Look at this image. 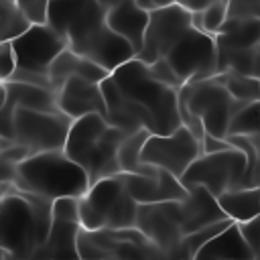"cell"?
Returning <instances> with one entry per match:
<instances>
[{
  "label": "cell",
  "mask_w": 260,
  "mask_h": 260,
  "mask_svg": "<svg viewBox=\"0 0 260 260\" xmlns=\"http://www.w3.org/2000/svg\"><path fill=\"white\" fill-rule=\"evenodd\" d=\"M254 260H260V252H258V254H256V256H254Z\"/></svg>",
  "instance_id": "51"
},
{
  "label": "cell",
  "mask_w": 260,
  "mask_h": 260,
  "mask_svg": "<svg viewBox=\"0 0 260 260\" xmlns=\"http://www.w3.org/2000/svg\"><path fill=\"white\" fill-rule=\"evenodd\" d=\"M258 179H260V150H258Z\"/></svg>",
  "instance_id": "49"
},
{
  "label": "cell",
  "mask_w": 260,
  "mask_h": 260,
  "mask_svg": "<svg viewBox=\"0 0 260 260\" xmlns=\"http://www.w3.org/2000/svg\"><path fill=\"white\" fill-rule=\"evenodd\" d=\"M179 0H136V4L140 8H144L146 12H154V10H160V8H167L171 4H175Z\"/></svg>",
  "instance_id": "40"
},
{
  "label": "cell",
  "mask_w": 260,
  "mask_h": 260,
  "mask_svg": "<svg viewBox=\"0 0 260 260\" xmlns=\"http://www.w3.org/2000/svg\"><path fill=\"white\" fill-rule=\"evenodd\" d=\"M217 79L238 102H256L260 100V79L240 75V73H217Z\"/></svg>",
  "instance_id": "30"
},
{
  "label": "cell",
  "mask_w": 260,
  "mask_h": 260,
  "mask_svg": "<svg viewBox=\"0 0 260 260\" xmlns=\"http://www.w3.org/2000/svg\"><path fill=\"white\" fill-rule=\"evenodd\" d=\"M138 205L122 175L106 177L91 183L87 193L79 197V223L85 230L136 228Z\"/></svg>",
  "instance_id": "5"
},
{
  "label": "cell",
  "mask_w": 260,
  "mask_h": 260,
  "mask_svg": "<svg viewBox=\"0 0 260 260\" xmlns=\"http://www.w3.org/2000/svg\"><path fill=\"white\" fill-rule=\"evenodd\" d=\"M256 136L260 134V100L256 102H242L240 108L230 118L228 136ZM225 136V138H228Z\"/></svg>",
  "instance_id": "27"
},
{
  "label": "cell",
  "mask_w": 260,
  "mask_h": 260,
  "mask_svg": "<svg viewBox=\"0 0 260 260\" xmlns=\"http://www.w3.org/2000/svg\"><path fill=\"white\" fill-rule=\"evenodd\" d=\"M16 69V59L10 43H0V79L6 81Z\"/></svg>",
  "instance_id": "37"
},
{
  "label": "cell",
  "mask_w": 260,
  "mask_h": 260,
  "mask_svg": "<svg viewBox=\"0 0 260 260\" xmlns=\"http://www.w3.org/2000/svg\"><path fill=\"white\" fill-rule=\"evenodd\" d=\"M199 256H209L217 260H254V252L244 240L240 225L234 221L213 240H209L199 252Z\"/></svg>",
  "instance_id": "21"
},
{
  "label": "cell",
  "mask_w": 260,
  "mask_h": 260,
  "mask_svg": "<svg viewBox=\"0 0 260 260\" xmlns=\"http://www.w3.org/2000/svg\"><path fill=\"white\" fill-rule=\"evenodd\" d=\"M126 136L124 130L110 126L102 114H87L73 120L63 150L85 169L89 183H95L106 177L122 175L118 148Z\"/></svg>",
  "instance_id": "2"
},
{
  "label": "cell",
  "mask_w": 260,
  "mask_h": 260,
  "mask_svg": "<svg viewBox=\"0 0 260 260\" xmlns=\"http://www.w3.org/2000/svg\"><path fill=\"white\" fill-rule=\"evenodd\" d=\"M57 104H59V110L73 120L87 114L106 116L102 85L79 75H73L63 81V85L57 89Z\"/></svg>",
  "instance_id": "15"
},
{
  "label": "cell",
  "mask_w": 260,
  "mask_h": 260,
  "mask_svg": "<svg viewBox=\"0 0 260 260\" xmlns=\"http://www.w3.org/2000/svg\"><path fill=\"white\" fill-rule=\"evenodd\" d=\"M183 83L201 81L217 75L215 37L191 26L165 55Z\"/></svg>",
  "instance_id": "9"
},
{
  "label": "cell",
  "mask_w": 260,
  "mask_h": 260,
  "mask_svg": "<svg viewBox=\"0 0 260 260\" xmlns=\"http://www.w3.org/2000/svg\"><path fill=\"white\" fill-rule=\"evenodd\" d=\"M32 24H45L47 22V12H49V2L51 0H12Z\"/></svg>",
  "instance_id": "34"
},
{
  "label": "cell",
  "mask_w": 260,
  "mask_h": 260,
  "mask_svg": "<svg viewBox=\"0 0 260 260\" xmlns=\"http://www.w3.org/2000/svg\"><path fill=\"white\" fill-rule=\"evenodd\" d=\"M150 132L148 130H138L128 134L120 148H118V162L122 173H136V175H154L158 171V167L150 165V162H142L140 154L144 148V142L148 140Z\"/></svg>",
  "instance_id": "25"
},
{
  "label": "cell",
  "mask_w": 260,
  "mask_h": 260,
  "mask_svg": "<svg viewBox=\"0 0 260 260\" xmlns=\"http://www.w3.org/2000/svg\"><path fill=\"white\" fill-rule=\"evenodd\" d=\"M240 225V232L244 236V240L248 242V246L252 248L254 256L260 252V223H258V217L250 219V221H244V223H238Z\"/></svg>",
  "instance_id": "35"
},
{
  "label": "cell",
  "mask_w": 260,
  "mask_h": 260,
  "mask_svg": "<svg viewBox=\"0 0 260 260\" xmlns=\"http://www.w3.org/2000/svg\"><path fill=\"white\" fill-rule=\"evenodd\" d=\"M102 2V6L106 8V10H110L112 6H118V4H122V2H126V0H100Z\"/></svg>",
  "instance_id": "43"
},
{
  "label": "cell",
  "mask_w": 260,
  "mask_h": 260,
  "mask_svg": "<svg viewBox=\"0 0 260 260\" xmlns=\"http://www.w3.org/2000/svg\"><path fill=\"white\" fill-rule=\"evenodd\" d=\"M258 223H260V215H258Z\"/></svg>",
  "instance_id": "52"
},
{
  "label": "cell",
  "mask_w": 260,
  "mask_h": 260,
  "mask_svg": "<svg viewBox=\"0 0 260 260\" xmlns=\"http://www.w3.org/2000/svg\"><path fill=\"white\" fill-rule=\"evenodd\" d=\"M10 81H24V83H32V85H41V87H49L53 89V83L49 79V75H43V73H32V71H24V69H14L12 75L8 77ZM6 79V81H8Z\"/></svg>",
  "instance_id": "36"
},
{
  "label": "cell",
  "mask_w": 260,
  "mask_h": 260,
  "mask_svg": "<svg viewBox=\"0 0 260 260\" xmlns=\"http://www.w3.org/2000/svg\"><path fill=\"white\" fill-rule=\"evenodd\" d=\"M2 250H4V248H2V236H0V252H2Z\"/></svg>",
  "instance_id": "50"
},
{
  "label": "cell",
  "mask_w": 260,
  "mask_h": 260,
  "mask_svg": "<svg viewBox=\"0 0 260 260\" xmlns=\"http://www.w3.org/2000/svg\"><path fill=\"white\" fill-rule=\"evenodd\" d=\"M219 207L236 223L250 221L260 215V187L232 189L217 197Z\"/></svg>",
  "instance_id": "22"
},
{
  "label": "cell",
  "mask_w": 260,
  "mask_h": 260,
  "mask_svg": "<svg viewBox=\"0 0 260 260\" xmlns=\"http://www.w3.org/2000/svg\"><path fill=\"white\" fill-rule=\"evenodd\" d=\"M136 228L162 254L177 260V252L185 236L181 228V201L140 203L136 215Z\"/></svg>",
  "instance_id": "12"
},
{
  "label": "cell",
  "mask_w": 260,
  "mask_h": 260,
  "mask_svg": "<svg viewBox=\"0 0 260 260\" xmlns=\"http://www.w3.org/2000/svg\"><path fill=\"white\" fill-rule=\"evenodd\" d=\"M191 14L193 12L179 2L150 12L148 26L144 32V43H142V49L138 51L136 59L150 65L156 59L165 57L171 51V47L193 26Z\"/></svg>",
  "instance_id": "11"
},
{
  "label": "cell",
  "mask_w": 260,
  "mask_h": 260,
  "mask_svg": "<svg viewBox=\"0 0 260 260\" xmlns=\"http://www.w3.org/2000/svg\"><path fill=\"white\" fill-rule=\"evenodd\" d=\"M4 195H6V191L0 187V209H2V203H4Z\"/></svg>",
  "instance_id": "46"
},
{
  "label": "cell",
  "mask_w": 260,
  "mask_h": 260,
  "mask_svg": "<svg viewBox=\"0 0 260 260\" xmlns=\"http://www.w3.org/2000/svg\"><path fill=\"white\" fill-rule=\"evenodd\" d=\"M217 73H240L260 79V43L244 49H217Z\"/></svg>",
  "instance_id": "23"
},
{
  "label": "cell",
  "mask_w": 260,
  "mask_h": 260,
  "mask_svg": "<svg viewBox=\"0 0 260 260\" xmlns=\"http://www.w3.org/2000/svg\"><path fill=\"white\" fill-rule=\"evenodd\" d=\"M81 223L53 219L47 240L37 248L30 260H81L77 252V236Z\"/></svg>",
  "instance_id": "19"
},
{
  "label": "cell",
  "mask_w": 260,
  "mask_h": 260,
  "mask_svg": "<svg viewBox=\"0 0 260 260\" xmlns=\"http://www.w3.org/2000/svg\"><path fill=\"white\" fill-rule=\"evenodd\" d=\"M260 43V18L232 20L225 18L221 30L215 35L217 49H244Z\"/></svg>",
  "instance_id": "24"
},
{
  "label": "cell",
  "mask_w": 260,
  "mask_h": 260,
  "mask_svg": "<svg viewBox=\"0 0 260 260\" xmlns=\"http://www.w3.org/2000/svg\"><path fill=\"white\" fill-rule=\"evenodd\" d=\"M53 219L77 221L79 223V197H57L51 205Z\"/></svg>",
  "instance_id": "31"
},
{
  "label": "cell",
  "mask_w": 260,
  "mask_h": 260,
  "mask_svg": "<svg viewBox=\"0 0 260 260\" xmlns=\"http://www.w3.org/2000/svg\"><path fill=\"white\" fill-rule=\"evenodd\" d=\"M203 154L201 140L193 136L189 128L183 124L171 134H150L142 148V162H150L158 169L169 171L177 179L185 175V171L193 165L195 158Z\"/></svg>",
  "instance_id": "10"
},
{
  "label": "cell",
  "mask_w": 260,
  "mask_h": 260,
  "mask_svg": "<svg viewBox=\"0 0 260 260\" xmlns=\"http://www.w3.org/2000/svg\"><path fill=\"white\" fill-rule=\"evenodd\" d=\"M108 260H120V258H108ZM134 260H173L167 254H154V256H144V258H134Z\"/></svg>",
  "instance_id": "42"
},
{
  "label": "cell",
  "mask_w": 260,
  "mask_h": 260,
  "mask_svg": "<svg viewBox=\"0 0 260 260\" xmlns=\"http://www.w3.org/2000/svg\"><path fill=\"white\" fill-rule=\"evenodd\" d=\"M179 102H183L195 116L201 118L207 134L217 138L228 136L230 118L242 104L230 95L217 75L185 83L179 89Z\"/></svg>",
  "instance_id": "7"
},
{
  "label": "cell",
  "mask_w": 260,
  "mask_h": 260,
  "mask_svg": "<svg viewBox=\"0 0 260 260\" xmlns=\"http://www.w3.org/2000/svg\"><path fill=\"white\" fill-rule=\"evenodd\" d=\"M20 191H28L47 199L81 197L89 189V177L83 167L71 160L63 148L35 152L16 165L12 183Z\"/></svg>",
  "instance_id": "3"
},
{
  "label": "cell",
  "mask_w": 260,
  "mask_h": 260,
  "mask_svg": "<svg viewBox=\"0 0 260 260\" xmlns=\"http://www.w3.org/2000/svg\"><path fill=\"white\" fill-rule=\"evenodd\" d=\"M73 118L57 112H39L28 108H14L10 120V138L26 146L32 154L45 150H59L65 146Z\"/></svg>",
  "instance_id": "8"
},
{
  "label": "cell",
  "mask_w": 260,
  "mask_h": 260,
  "mask_svg": "<svg viewBox=\"0 0 260 260\" xmlns=\"http://www.w3.org/2000/svg\"><path fill=\"white\" fill-rule=\"evenodd\" d=\"M191 260H217V258H209V256H199V254H197V256H193Z\"/></svg>",
  "instance_id": "45"
},
{
  "label": "cell",
  "mask_w": 260,
  "mask_h": 260,
  "mask_svg": "<svg viewBox=\"0 0 260 260\" xmlns=\"http://www.w3.org/2000/svg\"><path fill=\"white\" fill-rule=\"evenodd\" d=\"M246 173H248V158L240 148H228L221 152L201 154L193 160V165L185 171L179 179L185 189L191 187H205L211 195L219 197L232 189L246 187Z\"/></svg>",
  "instance_id": "6"
},
{
  "label": "cell",
  "mask_w": 260,
  "mask_h": 260,
  "mask_svg": "<svg viewBox=\"0 0 260 260\" xmlns=\"http://www.w3.org/2000/svg\"><path fill=\"white\" fill-rule=\"evenodd\" d=\"M81 57H87L89 61L98 63L100 67H104L106 71H116L120 65L136 59V51L134 47L124 39L120 37L118 32H114L108 22L95 30L77 51H73Z\"/></svg>",
  "instance_id": "14"
},
{
  "label": "cell",
  "mask_w": 260,
  "mask_h": 260,
  "mask_svg": "<svg viewBox=\"0 0 260 260\" xmlns=\"http://www.w3.org/2000/svg\"><path fill=\"white\" fill-rule=\"evenodd\" d=\"M2 98H4V81L0 79V100H2Z\"/></svg>",
  "instance_id": "47"
},
{
  "label": "cell",
  "mask_w": 260,
  "mask_h": 260,
  "mask_svg": "<svg viewBox=\"0 0 260 260\" xmlns=\"http://www.w3.org/2000/svg\"><path fill=\"white\" fill-rule=\"evenodd\" d=\"M0 260H18V258H16L12 252H8V250H2V252H0Z\"/></svg>",
  "instance_id": "44"
},
{
  "label": "cell",
  "mask_w": 260,
  "mask_h": 260,
  "mask_svg": "<svg viewBox=\"0 0 260 260\" xmlns=\"http://www.w3.org/2000/svg\"><path fill=\"white\" fill-rule=\"evenodd\" d=\"M73 75H79V77H85L89 81L100 83L110 75V71H106L98 63L89 61L87 57L73 53L71 49H63L57 55V59L51 63V69H49V79L53 83V89L57 91L63 85V81L73 77Z\"/></svg>",
  "instance_id": "20"
},
{
  "label": "cell",
  "mask_w": 260,
  "mask_h": 260,
  "mask_svg": "<svg viewBox=\"0 0 260 260\" xmlns=\"http://www.w3.org/2000/svg\"><path fill=\"white\" fill-rule=\"evenodd\" d=\"M0 43H2V37H0Z\"/></svg>",
  "instance_id": "53"
},
{
  "label": "cell",
  "mask_w": 260,
  "mask_h": 260,
  "mask_svg": "<svg viewBox=\"0 0 260 260\" xmlns=\"http://www.w3.org/2000/svg\"><path fill=\"white\" fill-rule=\"evenodd\" d=\"M148 69H150V73H152L160 83H165V85H169V87H173V89H181V87L185 85V83L181 81V77L175 73V69L171 67V63H169L165 57H160V59H156L154 63H150Z\"/></svg>",
  "instance_id": "33"
},
{
  "label": "cell",
  "mask_w": 260,
  "mask_h": 260,
  "mask_svg": "<svg viewBox=\"0 0 260 260\" xmlns=\"http://www.w3.org/2000/svg\"><path fill=\"white\" fill-rule=\"evenodd\" d=\"M32 152L26 148V146H22V144H12V146H8L6 150H2L0 152V160H6V162H12V165H18V162H22L24 158H28Z\"/></svg>",
  "instance_id": "38"
},
{
  "label": "cell",
  "mask_w": 260,
  "mask_h": 260,
  "mask_svg": "<svg viewBox=\"0 0 260 260\" xmlns=\"http://www.w3.org/2000/svg\"><path fill=\"white\" fill-rule=\"evenodd\" d=\"M148 18H150V12H146L144 8H140L136 4V0H126L118 6H112L106 14V22L108 26L118 32L120 37H124L136 51L142 49V43H144V32H146V26H148Z\"/></svg>",
  "instance_id": "18"
},
{
  "label": "cell",
  "mask_w": 260,
  "mask_h": 260,
  "mask_svg": "<svg viewBox=\"0 0 260 260\" xmlns=\"http://www.w3.org/2000/svg\"><path fill=\"white\" fill-rule=\"evenodd\" d=\"M234 219L225 217L221 221H215L211 225H205L197 232H191V234H185L183 240H181V246H179V252H177V260H191L193 256H197V252L209 242L213 240L219 232H223L228 225H232Z\"/></svg>",
  "instance_id": "26"
},
{
  "label": "cell",
  "mask_w": 260,
  "mask_h": 260,
  "mask_svg": "<svg viewBox=\"0 0 260 260\" xmlns=\"http://www.w3.org/2000/svg\"><path fill=\"white\" fill-rule=\"evenodd\" d=\"M4 203L0 209L2 248L12 252L18 260H30L37 248L47 240L53 213V201L14 185H4Z\"/></svg>",
  "instance_id": "1"
},
{
  "label": "cell",
  "mask_w": 260,
  "mask_h": 260,
  "mask_svg": "<svg viewBox=\"0 0 260 260\" xmlns=\"http://www.w3.org/2000/svg\"><path fill=\"white\" fill-rule=\"evenodd\" d=\"M228 18H232V20L260 18V0H230L228 2Z\"/></svg>",
  "instance_id": "32"
},
{
  "label": "cell",
  "mask_w": 260,
  "mask_h": 260,
  "mask_svg": "<svg viewBox=\"0 0 260 260\" xmlns=\"http://www.w3.org/2000/svg\"><path fill=\"white\" fill-rule=\"evenodd\" d=\"M122 93L142 106L152 122L154 134H171L181 126L179 89L160 83L140 59H132L110 73Z\"/></svg>",
  "instance_id": "4"
},
{
  "label": "cell",
  "mask_w": 260,
  "mask_h": 260,
  "mask_svg": "<svg viewBox=\"0 0 260 260\" xmlns=\"http://www.w3.org/2000/svg\"><path fill=\"white\" fill-rule=\"evenodd\" d=\"M10 45L18 69L43 73V75H49L51 63L57 59V55L63 49H67V41L47 22L32 24L26 32L10 41Z\"/></svg>",
  "instance_id": "13"
},
{
  "label": "cell",
  "mask_w": 260,
  "mask_h": 260,
  "mask_svg": "<svg viewBox=\"0 0 260 260\" xmlns=\"http://www.w3.org/2000/svg\"><path fill=\"white\" fill-rule=\"evenodd\" d=\"M32 26V22L26 18V14L12 2V0H2L0 4V37L2 43H10L22 32H26Z\"/></svg>",
  "instance_id": "28"
},
{
  "label": "cell",
  "mask_w": 260,
  "mask_h": 260,
  "mask_svg": "<svg viewBox=\"0 0 260 260\" xmlns=\"http://www.w3.org/2000/svg\"><path fill=\"white\" fill-rule=\"evenodd\" d=\"M228 18V2L225 0H213L203 10H195L191 14V24L207 35H217Z\"/></svg>",
  "instance_id": "29"
},
{
  "label": "cell",
  "mask_w": 260,
  "mask_h": 260,
  "mask_svg": "<svg viewBox=\"0 0 260 260\" xmlns=\"http://www.w3.org/2000/svg\"><path fill=\"white\" fill-rule=\"evenodd\" d=\"M126 189L138 203H162V201H183L187 189L183 183L165 169H158L154 175H136L122 173Z\"/></svg>",
  "instance_id": "16"
},
{
  "label": "cell",
  "mask_w": 260,
  "mask_h": 260,
  "mask_svg": "<svg viewBox=\"0 0 260 260\" xmlns=\"http://www.w3.org/2000/svg\"><path fill=\"white\" fill-rule=\"evenodd\" d=\"M225 211L219 207L217 197L211 195L205 187L197 185L187 189V197L181 201V228L183 234L197 232L205 225L225 219Z\"/></svg>",
  "instance_id": "17"
},
{
  "label": "cell",
  "mask_w": 260,
  "mask_h": 260,
  "mask_svg": "<svg viewBox=\"0 0 260 260\" xmlns=\"http://www.w3.org/2000/svg\"><path fill=\"white\" fill-rule=\"evenodd\" d=\"M209 2H213V0H179V4H183V6L189 8L191 12H195V10H203ZM225 2H230V0H225Z\"/></svg>",
  "instance_id": "41"
},
{
  "label": "cell",
  "mask_w": 260,
  "mask_h": 260,
  "mask_svg": "<svg viewBox=\"0 0 260 260\" xmlns=\"http://www.w3.org/2000/svg\"><path fill=\"white\" fill-rule=\"evenodd\" d=\"M0 4H2V0H0Z\"/></svg>",
  "instance_id": "54"
},
{
  "label": "cell",
  "mask_w": 260,
  "mask_h": 260,
  "mask_svg": "<svg viewBox=\"0 0 260 260\" xmlns=\"http://www.w3.org/2000/svg\"><path fill=\"white\" fill-rule=\"evenodd\" d=\"M0 132H2V100H0Z\"/></svg>",
  "instance_id": "48"
},
{
  "label": "cell",
  "mask_w": 260,
  "mask_h": 260,
  "mask_svg": "<svg viewBox=\"0 0 260 260\" xmlns=\"http://www.w3.org/2000/svg\"><path fill=\"white\" fill-rule=\"evenodd\" d=\"M201 146H203V152L205 154H211V152H221V150H228V148H234L225 138H217V136H211L205 132L203 140H201Z\"/></svg>",
  "instance_id": "39"
}]
</instances>
